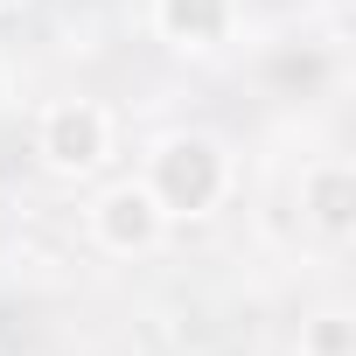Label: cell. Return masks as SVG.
I'll list each match as a JSON object with an SVG mask.
<instances>
[{"instance_id":"obj_1","label":"cell","mask_w":356,"mask_h":356,"mask_svg":"<svg viewBox=\"0 0 356 356\" xmlns=\"http://www.w3.org/2000/svg\"><path fill=\"white\" fill-rule=\"evenodd\" d=\"M140 182H147V196L161 203L168 224H196V217L224 210V196H231V182H238V161H231V147H224L217 133L182 126V133H161V140L147 147Z\"/></svg>"},{"instance_id":"obj_2","label":"cell","mask_w":356,"mask_h":356,"mask_svg":"<svg viewBox=\"0 0 356 356\" xmlns=\"http://www.w3.org/2000/svg\"><path fill=\"white\" fill-rule=\"evenodd\" d=\"M119 147V126L98 98H56L42 105L35 119V161L49 175H63V182H84V175H98Z\"/></svg>"},{"instance_id":"obj_3","label":"cell","mask_w":356,"mask_h":356,"mask_svg":"<svg viewBox=\"0 0 356 356\" xmlns=\"http://www.w3.org/2000/svg\"><path fill=\"white\" fill-rule=\"evenodd\" d=\"M168 217H161V203L147 196V182L140 175H126V182H105L91 203H84V238L105 252V259H147V252H161L168 245Z\"/></svg>"},{"instance_id":"obj_4","label":"cell","mask_w":356,"mask_h":356,"mask_svg":"<svg viewBox=\"0 0 356 356\" xmlns=\"http://www.w3.org/2000/svg\"><path fill=\"white\" fill-rule=\"evenodd\" d=\"M300 217L314 224L321 245H349L356 238V168L342 154H321L300 168Z\"/></svg>"},{"instance_id":"obj_5","label":"cell","mask_w":356,"mask_h":356,"mask_svg":"<svg viewBox=\"0 0 356 356\" xmlns=\"http://www.w3.org/2000/svg\"><path fill=\"white\" fill-rule=\"evenodd\" d=\"M154 29H161V42H175V49L210 56V49H224L231 29H238V0H154Z\"/></svg>"},{"instance_id":"obj_6","label":"cell","mask_w":356,"mask_h":356,"mask_svg":"<svg viewBox=\"0 0 356 356\" xmlns=\"http://www.w3.org/2000/svg\"><path fill=\"white\" fill-rule=\"evenodd\" d=\"M293 356H356V314H349V307H321V314H307Z\"/></svg>"},{"instance_id":"obj_7","label":"cell","mask_w":356,"mask_h":356,"mask_svg":"<svg viewBox=\"0 0 356 356\" xmlns=\"http://www.w3.org/2000/svg\"><path fill=\"white\" fill-rule=\"evenodd\" d=\"M15 8H29V0H0V15H15Z\"/></svg>"}]
</instances>
